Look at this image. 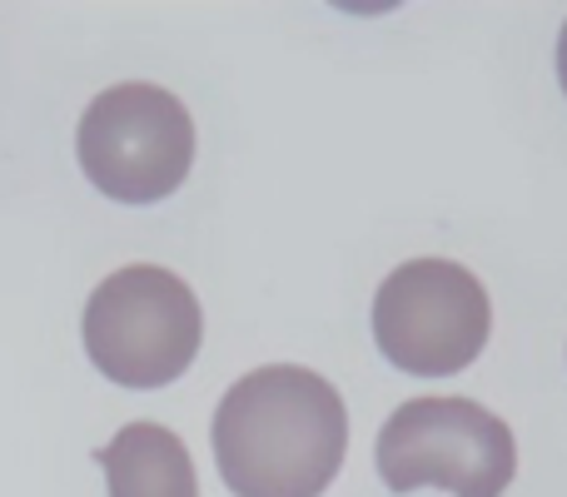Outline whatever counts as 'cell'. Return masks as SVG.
<instances>
[{
	"instance_id": "1",
	"label": "cell",
	"mask_w": 567,
	"mask_h": 497,
	"mask_svg": "<svg viewBox=\"0 0 567 497\" xmlns=\"http://www.w3.org/2000/svg\"><path fill=\"white\" fill-rule=\"evenodd\" d=\"M209 443L235 497H319L349 453V408L313 369L269 363L219 398Z\"/></svg>"
},
{
	"instance_id": "2",
	"label": "cell",
	"mask_w": 567,
	"mask_h": 497,
	"mask_svg": "<svg viewBox=\"0 0 567 497\" xmlns=\"http://www.w3.org/2000/svg\"><path fill=\"white\" fill-rule=\"evenodd\" d=\"M85 353L120 389H165L185 379L205 339L199 299L175 269L125 263L85 303Z\"/></svg>"
},
{
	"instance_id": "3",
	"label": "cell",
	"mask_w": 567,
	"mask_h": 497,
	"mask_svg": "<svg viewBox=\"0 0 567 497\" xmlns=\"http://www.w3.org/2000/svg\"><path fill=\"white\" fill-rule=\"evenodd\" d=\"M85 179L115 205H159L189 179L195 120L165 85H110L85 105L75 130Z\"/></svg>"
},
{
	"instance_id": "4",
	"label": "cell",
	"mask_w": 567,
	"mask_h": 497,
	"mask_svg": "<svg viewBox=\"0 0 567 497\" xmlns=\"http://www.w3.org/2000/svg\"><path fill=\"white\" fill-rule=\"evenodd\" d=\"M373 458L389 493L503 497L518 473V443L498 413L473 398H409L389 413Z\"/></svg>"
},
{
	"instance_id": "5",
	"label": "cell",
	"mask_w": 567,
	"mask_h": 497,
	"mask_svg": "<svg viewBox=\"0 0 567 497\" xmlns=\"http://www.w3.org/2000/svg\"><path fill=\"white\" fill-rule=\"evenodd\" d=\"M493 303L478 273L453 259H409L373 293V343L413 379H449L483 353Z\"/></svg>"
},
{
	"instance_id": "6",
	"label": "cell",
	"mask_w": 567,
	"mask_h": 497,
	"mask_svg": "<svg viewBox=\"0 0 567 497\" xmlns=\"http://www.w3.org/2000/svg\"><path fill=\"white\" fill-rule=\"evenodd\" d=\"M110 497H199V478L179 433L159 423H125L95 453Z\"/></svg>"
},
{
	"instance_id": "7",
	"label": "cell",
	"mask_w": 567,
	"mask_h": 497,
	"mask_svg": "<svg viewBox=\"0 0 567 497\" xmlns=\"http://www.w3.org/2000/svg\"><path fill=\"white\" fill-rule=\"evenodd\" d=\"M558 80H563V95H567V20H563V35H558Z\"/></svg>"
}]
</instances>
